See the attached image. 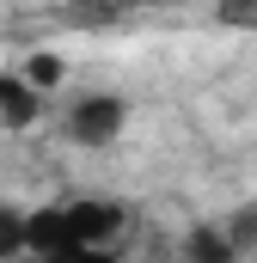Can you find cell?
<instances>
[{
  "instance_id": "obj_1",
  "label": "cell",
  "mask_w": 257,
  "mask_h": 263,
  "mask_svg": "<svg viewBox=\"0 0 257 263\" xmlns=\"http://www.w3.org/2000/svg\"><path fill=\"white\" fill-rule=\"evenodd\" d=\"M123 227H128V208L111 196L43 202V208H31V257H49V251H117Z\"/></svg>"
},
{
  "instance_id": "obj_2",
  "label": "cell",
  "mask_w": 257,
  "mask_h": 263,
  "mask_svg": "<svg viewBox=\"0 0 257 263\" xmlns=\"http://www.w3.org/2000/svg\"><path fill=\"white\" fill-rule=\"evenodd\" d=\"M128 129V98L123 92H80L67 104V135L80 147H111Z\"/></svg>"
},
{
  "instance_id": "obj_3",
  "label": "cell",
  "mask_w": 257,
  "mask_h": 263,
  "mask_svg": "<svg viewBox=\"0 0 257 263\" xmlns=\"http://www.w3.org/2000/svg\"><path fill=\"white\" fill-rule=\"evenodd\" d=\"M37 117H43V92L25 73H0V123L6 129H31Z\"/></svg>"
},
{
  "instance_id": "obj_4",
  "label": "cell",
  "mask_w": 257,
  "mask_h": 263,
  "mask_svg": "<svg viewBox=\"0 0 257 263\" xmlns=\"http://www.w3.org/2000/svg\"><path fill=\"white\" fill-rule=\"evenodd\" d=\"M178 257H184V263H239V251H233L227 227L214 220V227H190V233H184Z\"/></svg>"
},
{
  "instance_id": "obj_5",
  "label": "cell",
  "mask_w": 257,
  "mask_h": 263,
  "mask_svg": "<svg viewBox=\"0 0 257 263\" xmlns=\"http://www.w3.org/2000/svg\"><path fill=\"white\" fill-rule=\"evenodd\" d=\"M12 257H31V208L0 202V263Z\"/></svg>"
},
{
  "instance_id": "obj_6",
  "label": "cell",
  "mask_w": 257,
  "mask_h": 263,
  "mask_svg": "<svg viewBox=\"0 0 257 263\" xmlns=\"http://www.w3.org/2000/svg\"><path fill=\"white\" fill-rule=\"evenodd\" d=\"M221 227H227V239H233V251H239V257H245V251H257V202L233 208Z\"/></svg>"
},
{
  "instance_id": "obj_7",
  "label": "cell",
  "mask_w": 257,
  "mask_h": 263,
  "mask_svg": "<svg viewBox=\"0 0 257 263\" xmlns=\"http://www.w3.org/2000/svg\"><path fill=\"white\" fill-rule=\"evenodd\" d=\"M19 73H25V80H31L37 92H49V86H62V62H56V55H31V62L19 67Z\"/></svg>"
},
{
  "instance_id": "obj_8",
  "label": "cell",
  "mask_w": 257,
  "mask_h": 263,
  "mask_svg": "<svg viewBox=\"0 0 257 263\" xmlns=\"http://www.w3.org/2000/svg\"><path fill=\"white\" fill-rule=\"evenodd\" d=\"M31 263H123V251H49V257H31Z\"/></svg>"
}]
</instances>
